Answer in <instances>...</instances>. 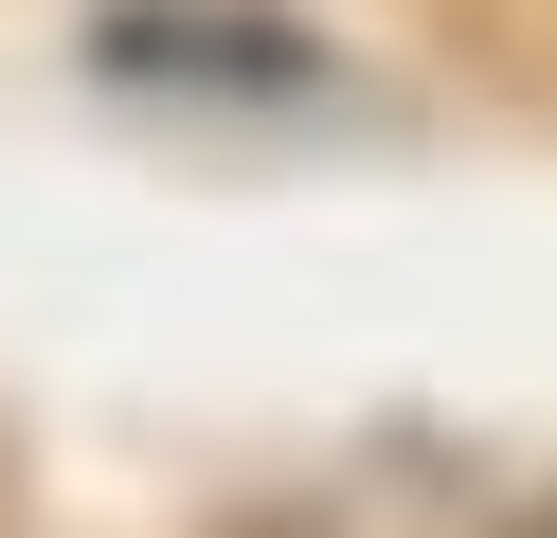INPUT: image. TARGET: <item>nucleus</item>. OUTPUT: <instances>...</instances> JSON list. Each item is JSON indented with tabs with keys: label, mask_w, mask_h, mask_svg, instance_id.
Returning a JSON list of instances; mask_svg holds the SVG:
<instances>
[{
	"label": "nucleus",
	"mask_w": 557,
	"mask_h": 538,
	"mask_svg": "<svg viewBox=\"0 0 557 538\" xmlns=\"http://www.w3.org/2000/svg\"><path fill=\"white\" fill-rule=\"evenodd\" d=\"M90 72L162 108H306L324 90V36L270 18V0H109L90 18Z\"/></svg>",
	"instance_id": "f257e3e1"
},
{
	"label": "nucleus",
	"mask_w": 557,
	"mask_h": 538,
	"mask_svg": "<svg viewBox=\"0 0 557 538\" xmlns=\"http://www.w3.org/2000/svg\"><path fill=\"white\" fill-rule=\"evenodd\" d=\"M504 538H557V502H521V521H504Z\"/></svg>",
	"instance_id": "f03ea898"
}]
</instances>
